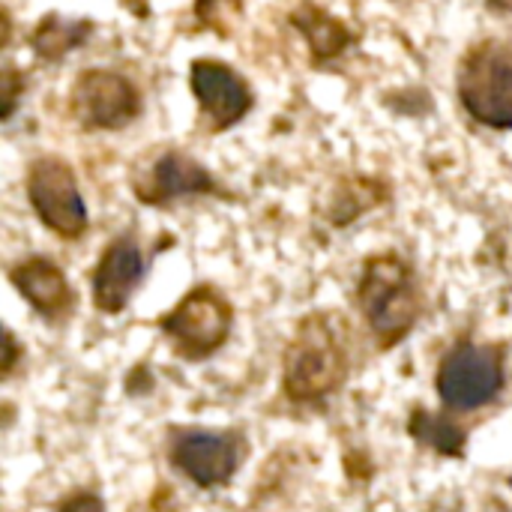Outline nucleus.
<instances>
[{"label": "nucleus", "mask_w": 512, "mask_h": 512, "mask_svg": "<svg viewBox=\"0 0 512 512\" xmlns=\"http://www.w3.org/2000/svg\"><path fill=\"white\" fill-rule=\"evenodd\" d=\"M351 348L342 315L312 312L294 327L282 354V393L294 405H315L345 387Z\"/></svg>", "instance_id": "1"}, {"label": "nucleus", "mask_w": 512, "mask_h": 512, "mask_svg": "<svg viewBox=\"0 0 512 512\" xmlns=\"http://www.w3.org/2000/svg\"><path fill=\"white\" fill-rule=\"evenodd\" d=\"M354 300L381 351L396 348L414 330L423 312L417 276L396 252H378L366 258Z\"/></svg>", "instance_id": "2"}, {"label": "nucleus", "mask_w": 512, "mask_h": 512, "mask_svg": "<svg viewBox=\"0 0 512 512\" xmlns=\"http://www.w3.org/2000/svg\"><path fill=\"white\" fill-rule=\"evenodd\" d=\"M456 93L462 108L489 129H512V42H474L456 72Z\"/></svg>", "instance_id": "3"}, {"label": "nucleus", "mask_w": 512, "mask_h": 512, "mask_svg": "<svg viewBox=\"0 0 512 512\" xmlns=\"http://www.w3.org/2000/svg\"><path fill=\"white\" fill-rule=\"evenodd\" d=\"M507 348L492 342H456L438 363L435 393L450 414H471L492 405L507 381Z\"/></svg>", "instance_id": "4"}, {"label": "nucleus", "mask_w": 512, "mask_h": 512, "mask_svg": "<svg viewBox=\"0 0 512 512\" xmlns=\"http://www.w3.org/2000/svg\"><path fill=\"white\" fill-rule=\"evenodd\" d=\"M162 336L171 342L174 354L186 363L210 360L231 339L234 306L213 285H195L180 297V303L159 318Z\"/></svg>", "instance_id": "5"}, {"label": "nucleus", "mask_w": 512, "mask_h": 512, "mask_svg": "<svg viewBox=\"0 0 512 512\" xmlns=\"http://www.w3.org/2000/svg\"><path fill=\"white\" fill-rule=\"evenodd\" d=\"M24 192L30 201V210L36 219L57 234L60 240H81L90 216L84 195L78 189L75 168L57 156V153H42L27 165L24 174Z\"/></svg>", "instance_id": "6"}, {"label": "nucleus", "mask_w": 512, "mask_h": 512, "mask_svg": "<svg viewBox=\"0 0 512 512\" xmlns=\"http://www.w3.org/2000/svg\"><path fill=\"white\" fill-rule=\"evenodd\" d=\"M168 465L198 489H222L243 459V435L234 429L171 426L165 435Z\"/></svg>", "instance_id": "7"}, {"label": "nucleus", "mask_w": 512, "mask_h": 512, "mask_svg": "<svg viewBox=\"0 0 512 512\" xmlns=\"http://www.w3.org/2000/svg\"><path fill=\"white\" fill-rule=\"evenodd\" d=\"M141 114L138 87L114 69H84L69 87V117L90 132H114Z\"/></svg>", "instance_id": "8"}, {"label": "nucleus", "mask_w": 512, "mask_h": 512, "mask_svg": "<svg viewBox=\"0 0 512 512\" xmlns=\"http://www.w3.org/2000/svg\"><path fill=\"white\" fill-rule=\"evenodd\" d=\"M189 87L201 108V120L210 132L234 129L255 105L249 81L225 60L198 57L189 66Z\"/></svg>", "instance_id": "9"}, {"label": "nucleus", "mask_w": 512, "mask_h": 512, "mask_svg": "<svg viewBox=\"0 0 512 512\" xmlns=\"http://www.w3.org/2000/svg\"><path fill=\"white\" fill-rule=\"evenodd\" d=\"M132 192L141 204L165 207L180 198H198V195H216L219 183L216 177L183 150H159L144 174L132 180Z\"/></svg>", "instance_id": "10"}, {"label": "nucleus", "mask_w": 512, "mask_h": 512, "mask_svg": "<svg viewBox=\"0 0 512 512\" xmlns=\"http://www.w3.org/2000/svg\"><path fill=\"white\" fill-rule=\"evenodd\" d=\"M144 252L141 243L132 234H117L99 255L93 273H90V294L93 306L102 315H120L138 285L144 282Z\"/></svg>", "instance_id": "11"}, {"label": "nucleus", "mask_w": 512, "mask_h": 512, "mask_svg": "<svg viewBox=\"0 0 512 512\" xmlns=\"http://www.w3.org/2000/svg\"><path fill=\"white\" fill-rule=\"evenodd\" d=\"M9 282L27 300V306L51 324H60L75 312V288L51 258L30 255L18 261L9 270Z\"/></svg>", "instance_id": "12"}, {"label": "nucleus", "mask_w": 512, "mask_h": 512, "mask_svg": "<svg viewBox=\"0 0 512 512\" xmlns=\"http://www.w3.org/2000/svg\"><path fill=\"white\" fill-rule=\"evenodd\" d=\"M408 435L420 447H429L447 459H462L465 447H468V429L465 426H459L450 414H432L420 405L408 417Z\"/></svg>", "instance_id": "13"}, {"label": "nucleus", "mask_w": 512, "mask_h": 512, "mask_svg": "<svg viewBox=\"0 0 512 512\" xmlns=\"http://www.w3.org/2000/svg\"><path fill=\"white\" fill-rule=\"evenodd\" d=\"M93 33V24L87 18H63V15H45L30 33V48L42 60H60L69 51H75L87 36Z\"/></svg>", "instance_id": "14"}, {"label": "nucleus", "mask_w": 512, "mask_h": 512, "mask_svg": "<svg viewBox=\"0 0 512 512\" xmlns=\"http://www.w3.org/2000/svg\"><path fill=\"white\" fill-rule=\"evenodd\" d=\"M294 27L306 36L312 54L321 57V60L342 54L348 48V42H351V30L339 18H333V15H327L321 9L294 12Z\"/></svg>", "instance_id": "15"}, {"label": "nucleus", "mask_w": 512, "mask_h": 512, "mask_svg": "<svg viewBox=\"0 0 512 512\" xmlns=\"http://www.w3.org/2000/svg\"><path fill=\"white\" fill-rule=\"evenodd\" d=\"M384 195H387V192H384L381 183L366 180V186H363V180H354V183H348V186H342V189L336 192L330 219L342 228V225L354 222L357 216H363L366 210L378 207V204L384 201Z\"/></svg>", "instance_id": "16"}, {"label": "nucleus", "mask_w": 512, "mask_h": 512, "mask_svg": "<svg viewBox=\"0 0 512 512\" xmlns=\"http://www.w3.org/2000/svg\"><path fill=\"white\" fill-rule=\"evenodd\" d=\"M57 512H105V501H102L96 492L81 489V492L66 495V498L57 504Z\"/></svg>", "instance_id": "17"}, {"label": "nucleus", "mask_w": 512, "mask_h": 512, "mask_svg": "<svg viewBox=\"0 0 512 512\" xmlns=\"http://www.w3.org/2000/svg\"><path fill=\"white\" fill-rule=\"evenodd\" d=\"M24 90V78L15 72V66H6V72H3V93H6V108H3V120H9L12 117V111H15V99H18V93Z\"/></svg>", "instance_id": "18"}, {"label": "nucleus", "mask_w": 512, "mask_h": 512, "mask_svg": "<svg viewBox=\"0 0 512 512\" xmlns=\"http://www.w3.org/2000/svg\"><path fill=\"white\" fill-rule=\"evenodd\" d=\"M15 336L12 333H6V360H3V375L9 378L12 375V369H15Z\"/></svg>", "instance_id": "19"}, {"label": "nucleus", "mask_w": 512, "mask_h": 512, "mask_svg": "<svg viewBox=\"0 0 512 512\" xmlns=\"http://www.w3.org/2000/svg\"><path fill=\"white\" fill-rule=\"evenodd\" d=\"M486 3H492V6H498L504 12H512V0H486Z\"/></svg>", "instance_id": "20"}]
</instances>
